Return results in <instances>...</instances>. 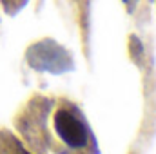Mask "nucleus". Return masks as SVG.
<instances>
[{
	"label": "nucleus",
	"mask_w": 156,
	"mask_h": 154,
	"mask_svg": "<svg viewBox=\"0 0 156 154\" xmlns=\"http://www.w3.org/2000/svg\"><path fill=\"white\" fill-rule=\"evenodd\" d=\"M125 2H129V0H125Z\"/></svg>",
	"instance_id": "nucleus-3"
},
{
	"label": "nucleus",
	"mask_w": 156,
	"mask_h": 154,
	"mask_svg": "<svg viewBox=\"0 0 156 154\" xmlns=\"http://www.w3.org/2000/svg\"><path fill=\"white\" fill-rule=\"evenodd\" d=\"M22 154H29V152H26V151H22Z\"/></svg>",
	"instance_id": "nucleus-2"
},
{
	"label": "nucleus",
	"mask_w": 156,
	"mask_h": 154,
	"mask_svg": "<svg viewBox=\"0 0 156 154\" xmlns=\"http://www.w3.org/2000/svg\"><path fill=\"white\" fill-rule=\"evenodd\" d=\"M55 131L58 138L71 149H82L87 143V127L82 120L66 109L56 111L55 114Z\"/></svg>",
	"instance_id": "nucleus-1"
}]
</instances>
